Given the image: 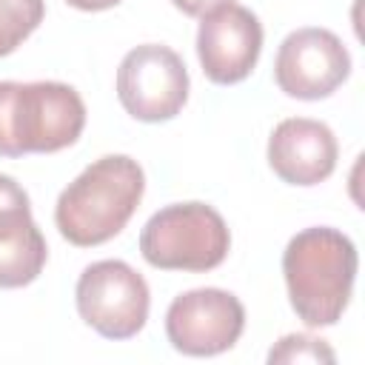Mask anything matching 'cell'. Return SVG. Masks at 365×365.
<instances>
[{"instance_id":"1","label":"cell","mask_w":365,"mask_h":365,"mask_svg":"<svg viewBox=\"0 0 365 365\" xmlns=\"http://www.w3.org/2000/svg\"><path fill=\"white\" fill-rule=\"evenodd\" d=\"M356 248L336 228H305L285 245L282 274L291 297V308L308 328L334 325L354 291Z\"/></svg>"},{"instance_id":"2","label":"cell","mask_w":365,"mask_h":365,"mask_svg":"<svg viewBox=\"0 0 365 365\" xmlns=\"http://www.w3.org/2000/svg\"><path fill=\"white\" fill-rule=\"evenodd\" d=\"M143 191L145 174L140 163L125 154H106L63 188L54 205V222L71 245H103L125 228Z\"/></svg>"},{"instance_id":"3","label":"cell","mask_w":365,"mask_h":365,"mask_svg":"<svg viewBox=\"0 0 365 365\" xmlns=\"http://www.w3.org/2000/svg\"><path fill=\"white\" fill-rule=\"evenodd\" d=\"M86 125L77 88L54 80L0 83V157L51 154L74 145Z\"/></svg>"},{"instance_id":"4","label":"cell","mask_w":365,"mask_h":365,"mask_svg":"<svg viewBox=\"0 0 365 365\" xmlns=\"http://www.w3.org/2000/svg\"><path fill=\"white\" fill-rule=\"evenodd\" d=\"M231 248L222 214L205 202L160 208L140 234V254L160 271H211Z\"/></svg>"},{"instance_id":"5","label":"cell","mask_w":365,"mask_h":365,"mask_svg":"<svg viewBox=\"0 0 365 365\" xmlns=\"http://www.w3.org/2000/svg\"><path fill=\"white\" fill-rule=\"evenodd\" d=\"M74 297L83 322L106 339H128L148 319V285L123 259L91 262L80 274Z\"/></svg>"},{"instance_id":"6","label":"cell","mask_w":365,"mask_h":365,"mask_svg":"<svg viewBox=\"0 0 365 365\" xmlns=\"http://www.w3.org/2000/svg\"><path fill=\"white\" fill-rule=\"evenodd\" d=\"M117 97L134 120L163 123L177 117L188 100L182 57L160 43L131 48L117 68Z\"/></svg>"},{"instance_id":"7","label":"cell","mask_w":365,"mask_h":365,"mask_svg":"<svg viewBox=\"0 0 365 365\" xmlns=\"http://www.w3.org/2000/svg\"><path fill=\"white\" fill-rule=\"evenodd\" d=\"M245 328L242 302L222 288H194L165 311L168 342L188 356H214L228 351Z\"/></svg>"},{"instance_id":"8","label":"cell","mask_w":365,"mask_h":365,"mask_svg":"<svg viewBox=\"0 0 365 365\" xmlns=\"http://www.w3.org/2000/svg\"><path fill=\"white\" fill-rule=\"evenodd\" d=\"M351 74V54L328 29H297L277 51L274 80L297 100H322L334 94Z\"/></svg>"},{"instance_id":"9","label":"cell","mask_w":365,"mask_h":365,"mask_svg":"<svg viewBox=\"0 0 365 365\" xmlns=\"http://www.w3.org/2000/svg\"><path fill=\"white\" fill-rule=\"evenodd\" d=\"M262 51V26L245 6L225 3L202 14L197 31V57L202 71L217 86L245 80Z\"/></svg>"},{"instance_id":"10","label":"cell","mask_w":365,"mask_h":365,"mask_svg":"<svg viewBox=\"0 0 365 365\" xmlns=\"http://www.w3.org/2000/svg\"><path fill=\"white\" fill-rule=\"evenodd\" d=\"M336 137L319 120L288 117L268 137V165L291 185H317L328 180L336 168Z\"/></svg>"},{"instance_id":"11","label":"cell","mask_w":365,"mask_h":365,"mask_svg":"<svg viewBox=\"0 0 365 365\" xmlns=\"http://www.w3.org/2000/svg\"><path fill=\"white\" fill-rule=\"evenodd\" d=\"M46 257V237L31 220L29 194L11 177L0 174V288L34 282Z\"/></svg>"},{"instance_id":"12","label":"cell","mask_w":365,"mask_h":365,"mask_svg":"<svg viewBox=\"0 0 365 365\" xmlns=\"http://www.w3.org/2000/svg\"><path fill=\"white\" fill-rule=\"evenodd\" d=\"M46 14V0H0V57L11 54Z\"/></svg>"},{"instance_id":"13","label":"cell","mask_w":365,"mask_h":365,"mask_svg":"<svg viewBox=\"0 0 365 365\" xmlns=\"http://www.w3.org/2000/svg\"><path fill=\"white\" fill-rule=\"evenodd\" d=\"M334 359L336 356L328 348V342L308 334H288L268 354V362H334Z\"/></svg>"},{"instance_id":"14","label":"cell","mask_w":365,"mask_h":365,"mask_svg":"<svg viewBox=\"0 0 365 365\" xmlns=\"http://www.w3.org/2000/svg\"><path fill=\"white\" fill-rule=\"evenodd\" d=\"M171 3H174L182 14H188V17H202V14L220 9V6H225V3H231V0H171Z\"/></svg>"}]
</instances>
